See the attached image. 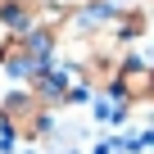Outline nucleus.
<instances>
[{
    "mask_svg": "<svg viewBox=\"0 0 154 154\" xmlns=\"http://www.w3.org/2000/svg\"><path fill=\"white\" fill-rule=\"evenodd\" d=\"M109 100L113 104H122V109H154V63H145V54H131L127 50V59H122V68H118V77H113V91H109Z\"/></svg>",
    "mask_w": 154,
    "mask_h": 154,
    "instance_id": "1",
    "label": "nucleus"
},
{
    "mask_svg": "<svg viewBox=\"0 0 154 154\" xmlns=\"http://www.w3.org/2000/svg\"><path fill=\"white\" fill-rule=\"evenodd\" d=\"M91 154H118V149H113V136H104V140H95V149H91Z\"/></svg>",
    "mask_w": 154,
    "mask_h": 154,
    "instance_id": "2",
    "label": "nucleus"
}]
</instances>
